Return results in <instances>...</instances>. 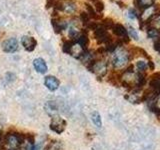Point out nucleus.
<instances>
[{
	"mask_svg": "<svg viewBox=\"0 0 160 150\" xmlns=\"http://www.w3.org/2000/svg\"><path fill=\"white\" fill-rule=\"evenodd\" d=\"M25 141V135L16 132L7 133L5 135L4 149L5 150H18Z\"/></svg>",
	"mask_w": 160,
	"mask_h": 150,
	"instance_id": "1",
	"label": "nucleus"
},
{
	"mask_svg": "<svg viewBox=\"0 0 160 150\" xmlns=\"http://www.w3.org/2000/svg\"><path fill=\"white\" fill-rule=\"evenodd\" d=\"M129 59H130V54L125 51L124 49L122 48H116L113 51V55H112V65L114 68H122L124 67L129 62Z\"/></svg>",
	"mask_w": 160,
	"mask_h": 150,
	"instance_id": "2",
	"label": "nucleus"
},
{
	"mask_svg": "<svg viewBox=\"0 0 160 150\" xmlns=\"http://www.w3.org/2000/svg\"><path fill=\"white\" fill-rule=\"evenodd\" d=\"M87 68L91 72L96 74L98 78L103 77L107 73V63L103 60H99V61H94L93 60L89 65H87Z\"/></svg>",
	"mask_w": 160,
	"mask_h": 150,
	"instance_id": "3",
	"label": "nucleus"
},
{
	"mask_svg": "<svg viewBox=\"0 0 160 150\" xmlns=\"http://www.w3.org/2000/svg\"><path fill=\"white\" fill-rule=\"evenodd\" d=\"M66 128V121L60 116H53L50 122V129L57 134H61Z\"/></svg>",
	"mask_w": 160,
	"mask_h": 150,
	"instance_id": "4",
	"label": "nucleus"
},
{
	"mask_svg": "<svg viewBox=\"0 0 160 150\" xmlns=\"http://www.w3.org/2000/svg\"><path fill=\"white\" fill-rule=\"evenodd\" d=\"M112 30H113V33L116 35L117 37H119V41L121 43H127L129 41L127 30L123 25L119 24V23L114 24L112 26Z\"/></svg>",
	"mask_w": 160,
	"mask_h": 150,
	"instance_id": "5",
	"label": "nucleus"
},
{
	"mask_svg": "<svg viewBox=\"0 0 160 150\" xmlns=\"http://www.w3.org/2000/svg\"><path fill=\"white\" fill-rule=\"evenodd\" d=\"M94 34L95 37H96L97 41L99 43H109L111 42V39H110L109 34L107 33V30L104 26H97L94 29Z\"/></svg>",
	"mask_w": 160,
	"mask_h": 150,
	"instance_id": "6",
	"label": "nucleus"
},
{
	"mask_svg": "<svg viewBox=\"0 0 160 150\" xmlns=\"http://www.w3.org/2000/svg\"><path fill=\"white\" fill-rule=\"evenodd\" d=\"M2 49L7 53H13L18 49V41L16 38L11 37L2 42Z\"/></svg>",
	"mask_w": 160,
	"mask_h": 150,
	"instance_id": "7",
	"label": "nucleus"
},
{
	"mask_svg": "<svg viewBox=\"0 0 160 150\" xmlns=\"http://www.w3.org/2000/svg\"><path fill=\"white\" fill-rule=\"evenodd\" d=\"M21 43L27 51H33L37 45L36 39L32 36H23L21 38Z\"/></svg>",
	"mask_w": 160,
	"mask_h": 150,
	"instance_id": "8",
	"label": "nucleus"
},
{
	"mask_svg": "<svg viewBox=\"0 0 160 150\" xmlns=\"http://www.w3.org/2000/svg\"><path fill=\"white\" fill-rule=\"evenodd\" d=\"M44 84H45V86L50 90V91H55V90L58 89L60 82L55 76L48 75V76H46L44 79Z\"/></svg>",
	"mask_w": 160,
	"mask_h": 150,
	"instance_id": "9",
	"label": "nucleus"
},
{
	"mask_svg": "<svg viewBox=\"0 0 160 150\" xmlns=\"http://www.w3.org/2000/svg\"><path fill=\"white\" fill-rule=\"evenodd\" d=\"M33 66H34L35 70H36L38 73H41V74H44L48 70L47 64H46V62H45V60L42 59V58H36V59H34Z\"/></svg>",
	"mask_w": 160,
	"mask_h": 150,
	"instance_id": "10",
	"label": "nucleus"
},
{
	"mask_svg": "<svg viewBox=\"0 0 160 150\" xmlns=\"http://www.w3.org/2000/svg\"><path fill=\"white\" fill-rule=\"evenodd\" d=\"M52 26L55 30V32L59 33L61 32L62 30H64L67 26V23L63 21V20H59V19H52Z\"/></svg>",
	"mask_w": 160,
	"mask_h": 150,
	"instance_id": "11",
	"label": "nucleus"
},
{
	"mask_svg": "<svg viewBox=\"0 0 160 150\" xmlns=\"http://www.w3.org/2000/svg\"><path fill=\"white\" fill-rule=\"evenodd\" d=\"M125 98H126L128 101L131 102V103H139V102H141V100H142V98L140 97V95L138 94V91L126 95Z\"/></svg>",
	"mask_w": 160,
	"mask_h": 150,
	"instance_id": "12",
	"label": "nucleus"
},
{
	"mask_svg": "<svg viewBox=\"0 0 160 150\" xmlns=\"http://www.w3.org/2000/svg\"><path fill=\"white\" fill-rule=\"evenodd\" d=\"M62 143L58 140H52L48 143V145L45 147V150H61Z\"/></svg>",
	"mask_w": 160,
	"mask_h": 150,
	"instance_id": "13",
	"label": "nucleus"
},
{
	"mask_svg": "<svg viewBox=\"0 0 160 150\" xmlns=\"http://www.w3.org/2000/svg\"><path fill=\"white\" fill-rule=\"evenodd\" d=\"M45 109H46L47 113L50 115V116H56L57 115V108L54 107V103L53 101H48L45 105Z\"/></svg>",
	"mask_w": 160,
	"mask_h": 150,
	"instance_id": "14",
	"label": "nucleus"
},
{
	"mask_svg": "<svg viewBox=\"0 0 160 150\" xmlns=\"http://www.w3.org/2000/svg\"><path fill=\"white\" fill-rule=\"evenodd\" d=\"M76 42L81 46L82 48H84L85 50H86V46L88 45V37H87V35L85 34V33H83V34H81V35H79L78 36V38L76 39Z\"/></svg>",
	"mask_w": 160,
	"mask_h": 150,
	"instance_id": "15",
	"label": "nucleus"
},
{
	"mask_svg": "<svg viewBox=\"0 0 160 150\" xmlns=\"http://www.w3.org/2000/svg\"><path fill=\"white\" fill-rule=\"evenodd\" d=\"M91 119L93 123L96 125L98 128H100L102 126V121H101V117H100V114L97 111H94L91 115Z\"/></svg>",
	"mask_w": 160,
	"mask_h": 150,
	"instance_id": "16",
	"label": "nucleus"
},
{
	"mask_svg": "<svg viewBox=\"0 0 160 150\" xmlns=\"http://www.w3.org/2000/svg\"><path fill=\"white\" fill-rule=\"evenodd\" d=\"M75 4L72 3V2H67V3H62V10H64L65 12L67 13H73L75 11Z\"/></svg>",
	"mask_w": 160,
	"mask_h": 150,
	"instance_id": "17",
	"label": "nucleus"
},
{
	"mask_svg": "<svg viewBox=\"0 0 160 150\" xmlns=\"http://www.w3.org/2000/svg\"><path fill=\"white\" fill-rule=\"evenodd\" d=\"M153 2H154V0H137V5H138V7H142L145 9V8L152 6Z\"/></svg>",
	"mask_w": 160,
	"mask_h": 150,
	"instance_id": "18",
	"label": "nucleus"
},
{
	"mask_svg": "<svg viewBox=\"0 0 160 150\" xmlns=\"http://www.w3.org/2000/svg\"><path fill=\"white\" fill-rule=\"evenodd\" d=\"M136 67H137V69L139 70V71L144 72V71H146V69L148 68V63L143 61V60H140V61H138L136 63Z\"/></svg>",
	"mask_w": 160,
	"mask_h": 150,
	"instance_id": "19",
	"label": "nucleus"
},
{
	"mask_svg": "<svg viewBox=\"0 0 160 150\" xmlns=\"http://www.w3.org/2000/svg\"><path fill=\"white\" fill-rule=\"evenodd\" d=\"M147 35H148V37H150V38L158 37L159 36L158 29H156L155 27H150V28H148V30H147Z\"/></svg>",
	"mask_w": 160,
	"mask_h": 150,
	"instance_id": "20",
	"label": "nucleus"
},
{
	"mask_svg": "<svg viewBox=\"0 0 160 150\" xmlns=\"http://www.w3.org/2000/svg\"><path fill=\"white\" fill-rule=\"evenodd\" d=\"M126 30H127V34H128V36L132 37V38H133V39H135V40H138V39H139L138 33L136 32V30H135L134 28H132L131 26H128V28H127Z\"/></svg>",
	"mask_w": 160,
	"mask_h": 150,
	"instance_id": "21",
	"label": "nucleus"
},
{
	"mask_svg": "<svg viewBox=\"0 0 160 150\" xmlns=\"http://www.w3.org/2000/svg\"><path fill=\"white\" fill-rule=\"evenodd\" d=\"M103 9H104V4L102 1H96L95 2V10L98 12H102L103 11Z\"/></svg>",
	"mask_w": 160,
	"mask_h": 150,
	"instance_id": "22",
	"label": "nucleus"
},
{
	"mask_svg": "<svg viewBox=\"0 0 160 150\" xmlns=\"http://www.w3.org/2000/svg\"><path fill=\"white\" fill-rule=\"evenodd\" d=\"M26 150H40V144L38 145H31V144H28V146L26 147Z\"/></svg>",
	"mask_w": 160,
	"mask_h": 150,
	"instance_id": "23",
	"label": "nucleus"
},
{
	"mask_svg": "<svg viewBox=\"0 0 160 150\" xmlns=\"http://www.w3.org/2000/svg\"><path fill=\"white\" fill-rule=\"evenodd\" d=\"M154 49L156 50L157 52L160 53V37L154 42Z\"/></svg>",
	"mask_w": 160,
	"mask_h": 150,
	"instance_id": "24",
	"label": "nucleus"
},
{
	"mask_svg": "<svg viewBox=\"0 0 160 150\" xmlns=\"http://www.w3.org/2000/svg\"><path fill=\"white\" fill-rule=\"evenodd\" d=\"M155 25H156L157 28H160V15H158V16L156 17V19H155Z\"/></svg>",
	"mask_w": 160,
	"mask_h": 150,
	"instance_id": "25",
	"label": "nucleus"
},
{
	"mask_svg": "<svg viewBox=\"0 0 160 150\" xmlns=\"http://www.w3.org/2000/svg\"><path fill=\"white\" fill-rule=\"evenodd\" d=\"M149 67L151 68V69H153V68H154V64H153V62H152V61H149Z\"/></svg>",
	"mask_w": 160,
	"mask_h": 150,
	"instance_id": "26",
	"label": "nucleus"
},
{
	"mask_svg": "<svg viewBox=\"0 0 160 150\" xmlns=\"http://www.w3.org/2000/svg\"><path fill=\"white\" fill-rule=\"evenodd\" d=\"M90 1H92V2H94V3H95L96 1H98V0H90Z\"/></svg>",
	"mask_w": 160,
	"mask_h": 150,
	"instance_id": "27",
	"label": "nucleus"
}]
</instances>
